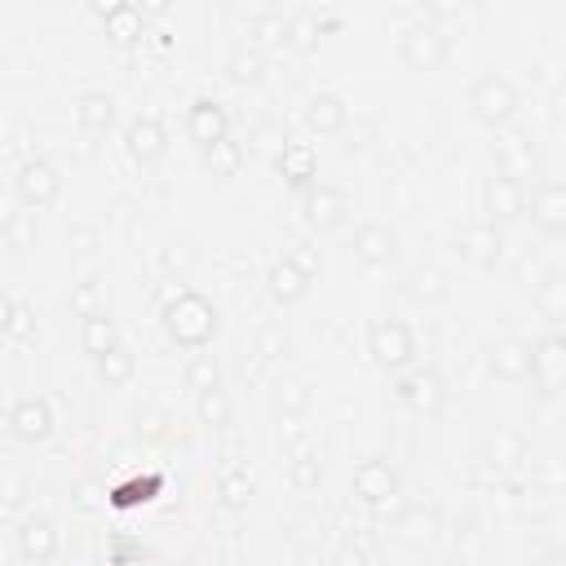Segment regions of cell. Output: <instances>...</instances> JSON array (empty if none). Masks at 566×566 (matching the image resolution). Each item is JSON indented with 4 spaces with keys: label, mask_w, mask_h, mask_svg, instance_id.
<instances>
[{
    "label": "cell",
    "mask_w": 566,
    "mask_h": 566,
    "mask_svg": "<svg viewBox=\"0 0 566 566\" xmlns=\"http://www.w3.org/2000/svg\"><path fill=\"white\" fill-rule=\"evenodd\" d=\"M159 323H164V332H168L172 345H181V349H208L212 336H217V327H221V314H217V305L203 292H190L186 287V292H177V296L164 301Z\"/></svg>",
    "instance_id": "obj_1"
},
{
    "label": "cell",
    "mask_w": 566,
    "mask_h": 566,
    "mask_svg": "<svg viewBox=\"0 0 566 566\" xmlns=\"http://www.w3.org/2000/svg\"><path fill=\"white\" fill-rule=\"evenodd\" d=\"M522 111V88L509 80V75H478L469 84V115L486 128H509Z\"/></svg>",
    "instance_id": "obj_2"
},
{
    "label": "cell",
    "mask_w": 566,
    "mask_h": 566,
    "mask_svg": "<svg viewBox=\"0 0 566 566\" xmlns=\"http://www.w3.org/2000/svg\"><path fill=\"white\" fill-rule=\"evenodd\" d=\"M451 57V35L442 22H407L398 31V62L407 71H438Z\"/></svg>",
    "instance_id": "obj_3"
},
{
    "label": "cell",
    "mask_w": 566,
    "mask_h": 566,
    "mask_svg": "<svg viewBox=\"0 0 566 566\" xmlns=\"http://www.w3.org/2000/svg\"><path fill=\"white\" fill-rule=\"evenodd\" d=\"M354 495L371 513H394L398 500H402V473L380 455H363L354 464Z\"/></svg>",
    "instance_id": "obj_4"
},
{
    "label": "cell",
    "mask_w": 566,
    "mask_h": 566,
    "mask_svg": "<svg viewBox=\"0 0 566 566\" xmlns=\"http://www.w3.org/2000/svg\"><path fill=\"white\" fill-rule=\"evenodd\" d=\"M367 354L385 376H398L402 367L416 363V336L402 318H376L367 327Z\"/></svg>",
    "instance_id": "obj_5"
},
{
    "label": "cell",
    "mask_w": 566,
    "mask_h": 566,
    "mask_svg": "<svg viewBox=\"0 0 566 566\" xmlns=\"http://www.w3.org/2000/svg\"><path fill=\"white\" fill-rule=\"evenodd\" d=\"M394 398L416 416H438L447 407V380L438 367H402L394 380Z\"/></svg>",
    "instance_id": "obj_6"
},
{
    "label": "cell",
    "mask_w": 566,
    "mask_h": 566,
    "mask_svg": "<svg viewBox=\"0 0 566 566\" xmlns=\"http://www.w3.org/2000/svg\"><path fill=\"white\" fill-rule=\"evenodd\" d=\"M531 380L544 398H557L566 385V336L562 327H548L539 340H531Z\"/></svg>",
    "instance_id": "obj_7"
},
{
    "label": "cell",
    "mask_w": 566,
    "mask_h": 566,
    "mask_svg": "<svg viewBox=\"0 0 566 566\" xmlns=\"http://www.w3.org/2000/svg\"><path fill=\"white\" fill-rule=\"evenodd\" d=\"M13 190H18V203H27V208H53L57 203V195H62V172L49 164V159H40V155H27L22 164H18V172H13Z\"/></svg>",
    "instance_id": "obj_8"
},
{
    "label": "cell",
    "mask_w": 566,
    "mask_h": 566,
    "mask_svg": "<svg viewBox=\"0 0 566 566\" xmlns=\"http://www.w3.org/2000/svg\"><path fill=\"white\" fill-rule=\"evenodd\" d=\"M345 217H349V199H345V190L323 186V181H314V186L301 190V221H305L314 234H327V230L345 226Z\"/></svg>",
    "instance_id": "obj_9"
},
{
    "label": "cell",
    "mask_w": 566,
    "mask_h": 566,
    "mask_svg": "<svg viewBox=\"0 0 566 566\" xmlns=\"http://www.w3.org/2000/svg\"><path fill=\"white\" fill-rule=\"evenodd\" d=\"M526 212V190L517 177H504V172H491L482 177V221H495V226H509Z\"/></svg>",
    "instance_id": "obj_10"
},
{
    "label": "cell",
    "mask_w": 566,
    "mask_h": 566,
    "mask_svg": "<svg viewBox=\"0 0 566 566\" xmlns=\"http://www.w3.org/2000/svg\"><path fill=\"white\" fill-rule=\"evenodd\" d=\"M526 212H531V226L544 234V239H562L566 234V186L557 177H544L531 199H526Z\"/></svg>",
    "instance_id": "obj_11"
},
{
    "label": "cell",
    "mask_w": 566,
    "mask_h": 566,
    "mask_svg": "<svg viewBox=\"0 0 566 566\" xmlns=\"http://www.w3.org/2000/svg\"><path fill=\"white\" fill-rule=\"evenodd\" d=\"M186 137L199 146V150H212L217 142L230 137V111L217 102V97H195L186 106Z\"/></svg>",
    "instance_id": "obj_12"
},
{
    "label": "cell",
    "mask_w": 566,
    "mask_h": 566,
    "mask_svg": "<svg viewBox=\"0 0 566 566\" xmlns=\"http://www.w3.org/2000/svg\"><path fill=\"white\" fill-rule=\"evenodd\" d=\"M349 252L367 270H389L398 261V234L389 226H380V221H363L354 230V239H349Z\"/></svg>",
    "instance_id": "obj_13"
},
{
    "label": "cell",
    "mask_w": 566,
    "mask_h": 566,
    "mask_svg": "<svg viewBox=\"0 0 566 566\" xmlns=\"http://www.w3.org/2000/svg\"><path fill=\"white\" fill-rule=\"evenodd\" d=\"M460 256L478 270H495L504 261V226L495 221H473L460 230Z\"/></svg>",
    "instance_id": "obj_14"
},
{
    "label": "cell",
    "mask_w": 566,
    "mask_h": 566,
    "mask_svg": "<svg viewBox=\"0 0 566 566\" xmlns=\"http://www.w3.org/2000/svg\"><path fill=\"white\" fill-rule=\"evenodd\" d=\"M486 367H491V376L504 380V385L531 380V340H522V336H500V340H491V345H486Z\"/></svg>",
    "instance_id": "obj_15"
},
{
    "label": "cell",
    "mask_w": 566,
    "mask_h": 566,
    "mask_svg": "<svg viewBox=\"0 0 566 566\" xmlns=\"http://www.w3.org/2000/svg\"><path fill=\"white\" fill-rule=\"evenodd\" d=\"M9 433L18 442H44L53 433V407H49V398H40V394L13 398V407H9Z\"/></svg>",
    "instance_id": "obj_16"
},
{
    "label": "cell",
    "mask_w": 566,
    "mask_h": 566,
    "mask_svg": "<svg viewBox=\"0 0 566 566\" xmlns=\"http://www.w3.org/2000/svg\"><path fill=\"white\" fill-rule=\"evenodd\" d=\"M124 150H128L133 164L150 168V164H159V159L168 155V128H164L155 115H137V119L124 128Z\"/></svg>",
    "instance_id": "obj_17"
},
{
    "label": "cell",
    "mask_w": 566,
    "mask_h": 566,
    "mask_svg": "<svg viewBox=\"0 0 566 566\" xmlns=\"http://www.w3.org/2000/svg\"><path fill=\"white\" fill-rule=\"evenodd\" d=\"M301 115H305V128L318 137H340L349 128V102L340 93H310Z\"/></svg>",
    "instance_id": "obj_18"
},
{
    "label": "cell",
    "mask_w": 566,
    "mask_h": 566,
    "mask_svg": "<svg viewBox=\"0 0 566 566\" xmlns=\"http://www.w3.org/2000/svg\"><path fill=\"white\" fill-rule=\"evenodd\" d=\"M274 168L283 172V181H287L296 195H301L305 186H314V181H318V155H314V146H310V142H301V137H287V142H283V150H279Z\"/></svg>",
    "instance_id": "obj_19"
},
{
    "label": "cell",
    "mask_w": 566,
    "mask_h": 566,
    "mask_svg": "<svg viewBox=\"0 0 566 566\" xmlns=\"http://www.w3.org/2000/svg\"><path fill=\"white\" fill-rule=\"evenodd\" d=\"M310 274L292 261V256H279V261H270V270H265V292H270V301L274 305H296V301H305L310 296Z\"/></svg>",
    "instance_id": "obj_20"
},
{
    "label": "cell",
    "mask_w": 566,
    "mask_h": 566,
    "mask_svg": "<svg viewBox=\"0 0 566 566\" xmlns=\"http://www.w3.org/2000/svg\"><path fill=\"white\" fill-rule=\"evenodd\" d=\"M57 548H62V535H57L53 517L31 513V517L18 526V557H27V562H53Z\"/></svg>",
    "instance_id": "obj_21"
},
{
    "label": "cell",
    "mask_w": 566,
    "mask_h": 566,
    "mask_svg": "<svg viewBox=\"0 0 566 566\" xmlns=\"http://www.w3.org/2000/svg\"><path fill=\"white\" fill-rule=\"evenodd\" d=\"M265 71H270V57H265V49H256L252 40H239V44L226 53V80L239 84V88L261 84Z\"/></svg>",
    "instance_id": "obj_22"
},
{
    "label": "cell",
    "mask_w": 566,
    "mask_h": 566,
    "mask_svg": "<svg viewBox=\"0 0 566 566\" xmlns=\"http://www.w3.org/2000/svg\"><path fill=\"white\" fill-rule=\"evenodd\" d=\"M402 292L416 301V305H442L447 296H451V279H447V270H438V265H411L407 274H402Z\"/></svg>",
    "instance_id": "obj_23"
},
{
    "label": "cell",
    "mask_w": 566,
    "mask_h": 566,
    "mask_svg": "<svg viewBox=\"0 0 566 566\" xmlns=\"http://www.w3.org/2000/svg\"><path fill=\"white\" fill-rule=\"evenodd\" d=\"M71 115H75V124H80L84 133H111V128H115V97H111L106 88H84V93L75 97Z\"/></svg>",
    "instance_id": "obj_24"
},
{
    "label": "cell",
    "mask_w": 566,
    "mask_h": 566,
    "mask_svg": "<svg viewBox=\"0 0 566 566\" xmlns=\"http://www.w3.org/2000/svg\"><path fill=\"white\" fill-rule=\"evenodd\" d=\"M93 363H97V380H102L106 389H124V385L137 376V358H133V349H128L124 340H115L111 349H102Z\"/></svg>",
    "instance_id": "obj_25"
},
{
    "label": "cell",
    "mask_w": 566,
    "mask_h": 566,
    "mask_svg": "<svg viewBox=\"0 0 566 566\" xmlns=\"http://www.w3.org/2000/svg\"><path fill=\"white\" fill-rule=\"evenodd\" d=\"M336 27H340V18L296 13V18H287V49H296V53H314V49H318V40H323L327 31H336Z\"/></svg>",
    "instance_id": "obj_26"
},
{
    "label": "cell",
    "mask_w": 566,
    "mask_h": 566,
    "mask_svg": "<svg viewBox=\"0 0 566 566\" xmlns=\"http://www.w3.org/2000/svg\"><path fill=\"white\" fill-rule=\"evenodd\" d=\"M491 155H495V172H504V177H531V168H535V150H531V142H522V137H500L495 146H491Z\"/></svg>",
    "instance_id": "obj_27"
},
{
    "label": "cell",
    "mask_w": 566,
    "mask_h": 566,
    "mask_svg": "<svg viewBox=\"0 0 566 566\" xmlns=\"http://www.w3.org/2000/svg\"><path fill=\"white\" fill-rule=\"evenodd\" d=\"M159 491H164V478H159V473H146V478L115 482V486L106 491V504H111V509H137V504H150Z\"/></svg>",
    "instance_id": "obj_28"
},
{
    "label": "cell",
    "mask_w": 566,
    "mask_h": 566,
    "mask_svg": "<svg viewBox=\"0 0 566 566\" xmlns=\"http://www.w3.org/2000/svg\"><path fill=\"white\" fill-rule=\"evenodd\" d=\"M115 340H119V323H115L106 310H97V314H84V318H80V349H84V354H93V358H97V354H102V349H111Z\"/></svg>",
    "instance_id": "obj_29"
},
{
    "label": "cell",
    "mask_w": 566,
    "mask_h": 566,
    "mask_svg": "<svg viewBox=\"0 0 566 566\" xmlns=\"http://www.w3.org/2000/svg\"><path fill=\"white\" fill-rule=\"evenodd\" d=\"M535 310L548 318V327H562V318H566V283H562L557 270H548L535 283Z\"/></svg>",
    "instance_id": "obj_30"
},
{
    "label": "cell",
    "mask_w": 566,
    "mask_h": 566,
    "mask_svg": "<svg viewBox=\"0 0 566 566\" xmlns=\"http://www.w3.org/2000/svg\"><path fill=\"white\" fill-rule=\"evenodd\" d=\"M4 243L13 248V252H31L35 248V239H40V221H35V208H13L9 217H4Z\"/></svg>",
    "instance_id": "obj_31"
},
{
    "label": "cell",
    "mask_w": 566,
    "mask_h": 566,
    "mask_svg": "<svg viewBox=\"0 0 566 566\" xmlns=\"http://www.w3.org/2000/svg\"><path fill=\"white\" fill-rule=\"evenodd\" d=\"M195 420L203 429H226L230 424V394L221 385L212 389H195Z\"/></svg>",
    "instance_id": "obj_32"
},
{
    "label": "cell",
    "mask_w": 566,
    "mask_h": 566,
    "mask_svg": "<svg viewBox=\"0 0 566 566\" xmlns=\"http://www.w3.org/2000/svg\"><path fill=\"white\" fill-rule=\"evenodd\" d=\"M102 27H106V35H111L115 44H137V40L146 35V18L133 9V0H128V4H119L115 13H106V18H102Z\"/></svg>",
    "instance_id": "obj_33"
},
{
    "label": "cell",
    "mask_w": 566,
    "mask_h": 566,
    "mask_svg": "<svg viewBox=\"0 0 566 566\" xmlns=\"http://www.w3.org/2000/svg\"><path fill=\"white\" fill-rule=\"evenodd\" d=\"M287 482H292L296 491H314V486L323 482V460H318L314 447H296V451L287 455Z\"/></svg>",
    "instance_id": "obj_34"
},
{
    "label": "cell",
    "mask_w": 566,
    "mask_h": 566,
    "mask_svg": "<svg viewBox=\"0 0 566 566\" xmlns=\"http://www.w3.org/2000/svg\"><path fill=\"white\" fill-rule=\"evenodd\" d=\"M248 40H252L256 49H287V18L274 13V9L256 13L252 27H248Z\"/></svg>",
    "instance_id": "obj_35"
},
{
    "label": "cell",
    "mask_w": 566,
    "mask_h": 566,
    "mask_svg": "<svg viewBox=\"0 0 566 566\" xmlns=\"http://www.w3.org/2000/svg\"><path fill=\"white\" fill-rule=\"evenodd\" d=\"M252 482H248V473H239V469H230V473H221L217 478V500H221V509H230V513H243L248 504H252Z\"/></svg>",
    "instance_id": "obj_36"
},
{
    "label": "cell",
    "mask_w": 566,
    "mask_h": 566,
    "mask_svg": "<svg viewBox=\"0 0 566 566\" xmlns=\"http://www.w3.org/2000/svg\"><path fill=\"white\" fill-rule=\"evenodd\" d=\"M208 155V168H212V177H234L243 164H248V146L243 142H217L212 150H203Z\"/></svg>",
    "instance_id": "obj_37"
},
{
    "label": "cell",
    "mask_w": 566,
    "mask_h": 566,
    "mask_svg": "<svg viewBox=\"0 0 566 566\" xmlns=\"http://www.w3.org/2000/svg\"><path fill=\"white\" fill-rule=\"evenodd\" d=\"M283 142H287V133H283L279 124H270V119H265V124H256V128H252V137H248V155H256V159H270V164H274V159H279V150H283Z\"/></svg>",
    "instance_id": "obj_38"
},
{
    "label": "cell",
    "mask_w": 566,
    "mask_h": 566,
    "mask_svg": "<svg viewBox=\"0 0 566 566\" xmlns=\"http://www.w3.org/2000/svg\"><path fill=\"white\" fill-rule=\"evenodd\" d=\"M186 385H190V389H212V385H221V363H217L212 354L195 349V358L186 363Z\"/></svg>",
    "instance_id": "obj_39"
},
{
    "label": "cell",
    "mask_w": 566,
    "mask_h": 566,
    "mask_svg": "<svg viewBox=\"0 0 566 566\" xmlns=\"http://www.w3.org/2000/svg\"><path fill=\"white\" fill-rule=\"evenodd\" d=\"M310 385L305 380H279V394H274V402H279V411L283 416H301V411H310Z\"/></svg>",
    "instance_id": "obj_40"
},
{
    "label": "cell",
    "mask_w": 566,
    "mask_h": 566,
    "mask_svg": "<svg viewBox=\"0 0 566 566\" xmlns=\"http://www.w3.org/2000/svg\"><path fill=\"white\" fill-rule=\"evenodd\" d=\"M133 433H137L142 442H164V438L172 433V420H168V411H159V407H146V411H137V424H133Z\"/></svg>",
    "instance_id": "obj_41"
},
{
    "label": "cell",
    "mask_w": 566,
    "mask_h": 566,
    "mask_svg": "<svg viewBox=\"0 0 566 566\" xmlns=\"http://www.w3.org/2000/svg\"><path fill=\"white\" fill-rule=\"evenodd\" d=\"M71 310H75V318L106 310V305H102V292H97V283H93V279H84V283H75V287H71Z\"/></svg>",
    "instance_id": "obj_42"
},
{
    "label": "cell",
    "mask_w": 566,
    "mask_h": 566,
    "mask_svg": "<svg viewBox=\"0 0 566 566\" xmlns=\"http://www.w3.org/2000/svg\"><path fill=\"white\" fill-rule=\"evenodd\" d=\"M27 491H31L27 478H13V473L0 478V517L13 513V509H22V504H27Z\"/></svg>",
    "instance_id": "obj_43"
},
{
    "label": "cell",
    "mask_w": 566,
    "mask_h": 566,
    "mask_svg": "<svg viewBox=\"0 0 566 566\" xmlns=\"http://www.w3.org/2000/svg\"><path fill=\"white\" fill-rule=\"evenodd\" d=\"M13 340H35V310L31 305H13V318H9V332Z\"/></svg>",
    "instance_id": "obj_44"
},
{
    "label": "cell",
    "mask_w": 566,
    "mask_h": 566,
    "mask_svg": "<svg viewBox=\"0 0 566 566\" xmlns=\"http://www.w3.org/2000/svg\"><path fill=\"white\" fill-rule=\"evenodd\" d=\"M287 256H292V261H296V265H301L310 279H318V274H323V252H318L314 243H296Z\"/></svg>",
    "instance_id": "obj_45"
},
{
    "label": "cell",
    "mask_w": 566,
    "mask_h": 566,
    "mask_svg": "<svg viewBox=\"0 0 566 566\" xmlns=\"http://www.w3.org/2000/svg\"><path fill=\"white\" fill-rule=\"evenodd\" d=\"M424 4V13L433 18V22H447V18H460L464 9H469V0H420Z\"/></svg>",
    "instance_id": "obj_46"
},
{
    "label": "cell",
    "mask_w": 566,
    "mask_h": 566,
    "mask_svg": "<svg viewBox=\"0 0 566 566\" xmlns=\"http://www.w3.org/2000/svg\"><path fill=\"white\" fill-rule=\"evenodd\" d=\"M133 9H137L146 22H155V18H168V13H172V0H133Z\"/></svg>",
    "instance_id": "obj_47"
},
{
    "label": "cell",
    "mask_w": 566,
    "mask_h": 566,
    "mask_svg": "<svg viewBox=\"0 0 566 566\" xmlns=\"http://www.w3.org/2000/svg\"><path fill=\"white\" fill-rule=\"evenodd\" d=\"M71 243H75V252H80V256H93L97 234H93V230H75V234H71Z\"/></svg>",
    "instance_id": "obj_48"
},
{
    "label": "cell",
    "mask_w": 566,
    "mask_h": 566,
    "mask_svg": "<svg viewBox=\"0 0 566 566\" xmlns=\"http://www.w3.org/2000/svg\"><path fill=\"white\" fill-rule=\"evenodd\" d=\"M283 345H287V340H283L279 332H265V336H261V354H265V358H279L274 349H283Z\"/></svg>",
    "instance_id": "obj_49"
},
{
    "label": "cell",
    "mask_w": 566,
    "mask_h": 566,
    "mask_svg": "<svg viewBox=\"0 0 566 566\" xmlns=\"http://www.w3.org/2000/svg\"><path fill=\"white\" fill-rule=\"evenodd\" d=\"M13 305H18V301H13L9 292H0V336L9 332V318H13Z\"/></svg>",
    "instance_id": "obj_50"
},
{
    "label": "cell",
    "mask_w": 566,
    "mask_h": 566,
    "mask_svg": "<svg viewBox=\"0 0 566 566\" xmlns=\"http://www.w3.org/2000/svg\"><path fill=\"white\" fill-rule=\"evenodd\" d=\"M88 4H93V13H97V18H106V13H115V9H119V4H128V0H88Z\"/></svg>",
    "instance_id": "obj_51"
}]
</instances>
